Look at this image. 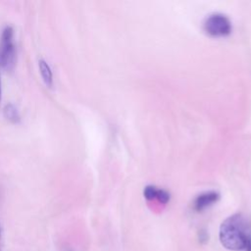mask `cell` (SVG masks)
<instances>
[{"mask_svg": "<svg viewBox=\"0 0 251 251\" xmlns=\"http://www.w3.org/2000/svg\"><path fill=\"white\" fill-rule=\"evenodd\" d=\"M39 70H40V74H41V76H42L44 82L47 85L51 86L52 82H53V76H52L51 69L46 61H44L42 59L39 60Z\"/></svg>", "mask_w": 251, "mask_h": 251, "instance_id": "8992f818", "label": "cell"}, {"mask_svg": "<svg viewBox=\"0 0 251 251\" xmlns=\"http://www.w3.org/2000/svg\"><path fill=\"white\" fill-rule=\"evenodd\" d=\"M219 199V194L215 191H209L198 195L194 201V209L197 211H202L207 207L211 206Z\"/></svg>", "mask_w": 251, "mask_h": 251, "instance_id": "277c9868", "label": "cell"}, {"mask_svg": "<svg viewBox=\"0 0 251 251\" xmlns=\"http://www.w3.org/2000/svg\"><path fill=\"white\" fill-rule=\"evenodd\" d=\"M0 101H1V79H0Z\"/></svg>", "mask_w": 251, "mask_h": 251, "instance_id": "ba28073f", "label": "cell"}, {"mask_svg": "<svg viewBox=\"0 0 251 251\" xmlns=\"http://www.w3.org/2000/svg\"><path fill=\"white\" fill-rule=\"evenodd\" d=\"M203 26L205 31L213 36H224L231 30L230 21L226 16L220 13L209 15L205 19Z\"/></svg>", "mask_w": 251, "mask_h": 251, "instance_id": "3957f363", "label": "cell"}, {"mask_svg": "<svg viewBox=\"0 0 251 251\" xmlns=\"http://www.w3.org/2000/svg\"><path fill=\"white\" fill-rule=\"evenodd\" d=\"M144 195L147 199H157L158 201L162 203L168 202L170 196L169 194L163 190V189H158L155 186H147L144 189Z\"/></svg>", "mask_w": 251, "mask_h": 251, "instance_id": "5b68a950", "label": "cell"}, {"mask_svg": "<svg viewBox=\"0 0 251 251\" xmlns=\"http://www.w3.org/2000/svg\"><path fill=\"white\" fill-rule=\"evenodd\" d=\"M3 114L4 117L12 123H18L20 121L19 112L13 104H7L3 109Z\"/></svg>", "mask_w": 251, "mask_h": 251, "instance_id": "52a82bcc", "label": "cell"}, {"mask_svg": "<svg viewBox=\"0 0 251 251\" xmlns=\"http://www.w3.org/2000/svg\"><path fill=\"white\" fill-rule=\"evenodd\" d=\"M15 55L13 28L11 26H6L2 31L0 41V65L4 69H11L14 66Z\"/></svg>", "mask_w": 251, "mask_h": 251, "instance_id": "7a4b0ae2", "label": "cell"}, {"mask_svg": "<svg viewBox=\"0 0 251 251\" xmlns=\"http://www.w3.org/2000/svg\"><path fill=\"white\" fill-rule=\"evenodd\" d=\"M0 235H1V228H0Z\"/></svg>", "mask_w": 251, "mask_h": 251, "instance_id": "9c48e42d", "label": "cell"}, {"mask_svg": "<svg viewBox=\"0 0 251 251\" xmlns=\"http://www.w3.org/2000/svg\"><path fill=\"white\" fill-rule=\"evenodd\" d=\"M222 245L231 251H251V221L243 214H233L221 225Z\"/></svg>", "mask_w": 251, "mask_h": 251, "instance_id": "6da1fadb", "label": "cell"}]
</instances>
